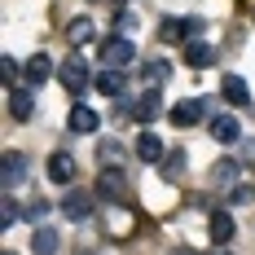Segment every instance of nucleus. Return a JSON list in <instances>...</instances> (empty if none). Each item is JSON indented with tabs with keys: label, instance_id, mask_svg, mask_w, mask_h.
Returning a JSON list of instances; mask_svg holds the SVG:
<instances>
[{
	"label": "nucleus",
	"instance_id": "5701e85b",
	"mask_svg": "<svg viewBox=\"0 0 255 255\" xmlns=\"http://www.w3.org/2000/svg\"><path fill=\"white\" fill-rule=\"evenodd\" d=\"M97 158H102L106 167H119V158H124V150H119L115 141H106V145H97Z\"/></svg>",
	"mask_w": 255,
	"mask_h": 255
},
{
	"label": "nucleus",
	"instance_id": "a211bd4d",
	"mask_svg": "<svg viewBox=\"0 0 255 255\" xmlns=\"http://www.w3.org/2000/svg\"><path fill=\"white\" fill-rule=\"evenodd\" d=\"M93 35H97L93 18H71V22H66V40H71V44H88Z\"/></svg>",
	"mask_w": 255,
	"mask_h": 255
},
{
	"label": "nucleus",
	"instance_id": "412c9836",
	"mask_svg": "<svg viewBox=\"0 0 255 255\" xmlns=\"http://www.w3.org/2000/svg\"><path fill=\"white\" fill-rule=\"evenodd\" d=\"M31 251L35 255H53L57 251V229H35L31 233Z\"/></svg>",
	"mask_w": 255,
	"mask_h": 255
},
{
	"label": "nucleus",
	"instance_id": "423d86ee",
	"mask_svg": "<svg viewBox=\"0 0 255 255\" xmlns=\"http://www.w3.org/2000/svg\"><path fill=\"white\" fill-rule=\"evenodd\" d=\"M62 216H66V220H88V216H93V194H88V189H66Z\"/></svg>",
	"mask_w": 255,
	"mask_h": 255
},
{
	"label": "nucleus",
	"instance_id": "20e7f679",
	"mask_svg": "<svg viewBox=\"0 0 255 255\" xmlns=\"http://www.w3.org/2000/svg\"><path fill=\"white\" fill-rule=\"evenodd\" d=\"M26 172H31V158L22 150H4V158H0V180L4 185H22Z\"/></svg>",
	"mask_w": 255,
	"mask_h": 255
},
{
	"label": "nucleus",
	"instance_id": "39448f33",
	"mask_svg": "<svg viewBox=\"0 0 255 255\" xmlns=\"http://www.w3.org/2000/svg\"><path fill=\"white\" fill-rule=\"evenodd\" d=\"M203 115H207V102H198V97H185V102H176L172 110H167L172 128H194Z\"/></svg>",
	"mask_w": 255,
	"mask_h": 255
},
{
	"label": "nucleus",
	"instance_id": "bb28decb",
	"mask_svg": "<svg viewBox=\"0 0 255 255\" xmlns=\"http://www.w3.org/2000/svg\"><path fill=\"white\" fill-rule=\"evenodd\" d=\"M242 163H251V167H255V141H242Z\"/></svg>",
	"mask_w": 255,
	"mask_h": 255
},
{
	"label": "nucleus",
	"instance_id": "0eeeda50",
	"mask_svg": "<svg viewBox=\"0 0 255 255\" xmlns=\"http://www.w3.org/2000/svg\"><path fill=\"white\" fill-rule=\"evenodd\" d=\"M242 136V124L233 119V115H211V141H220V145H233Z\"/></svg>",
	"mask_w": 255,
	"mask_h": 255
},
{
	"label": "nucleus",
	"instance_id": "1a4fd4ad",
	"mask_svg": "<svg viewBox=\"0 0 255 255\" xmlns=\"http://www.w3.org/2000/svg\"><path fill=\"white\" fill-rule=\"evenodd\" d=\"M71 176H75V158H71L66 150H53V154H49V180L71 185Z\"/></svg>",
	"mask_w": 255,
	"mask_h": 255
},
{
	"label": "nucleus",
	"instance_id": "2eb2a0df",
	"mask_svg": "<svg viewBox=\"0 0 255 255\" xmlns=\"http://www.w3.org/2000/svg\"><path fill=\"white\" fill-rule=\"evenodd\" d=\"M26 84H31V88H35V84H44V79L53 75V57L49 53H35V57H31V62H26Z\"/></svg>",
	"mask_w": 255,
	"mask_h": 255
},
{
	"label": "nucleus",
	"instance_id": "f257e3e1",
	"mask_svg": "<svg viewBox=\"0 0 255 255\" xmlns=\"http://www.w3.org/2000/svg\"><path fill=\"white\" fill-rule=\"evenodd\" d=\"M128 62H136V44L128 40V35H110L102 40V66H128Z\"/></svg>",
	"mask_w": 255,
	"mask_h": 255
},
{
	"label": "nucleus",
	"instance_id": "2f4dec72",
	"mask_svg": "<svg viewBox=\"0 0 255 255\" xmlns=\"http://www.w3.org/2000/svg\"><path fill=\"white\" fill-rule=\"evenodd\" d=\"M124 4H128V0H124Z\"/></svg>",
	"mask_w": 255,
	"mask_h": 255
},
{
	"label": "nucleus",
	"instance_id": "9b49d317",
	"mask_svg": "<svg viewBox=\"0 0 255 255\" xmlns=\"http://www.w3.org/2000/svg\"><path fill=\"white\" fill-rule=\"evenodd\" d=\"M66 124H71V132H79V136H84V132H97L102 115H97L93 106H71V119H66Z\"/></svg>",
	"mask_w": 255,
	"mask_h": 255
},
{
	"label": "nucleus",
	"instance_id": "6ab92c4d",
	"mask_svg": "<svg viewBox=\"0 0 255 255\" xmlns=\"http://www.w3.org/2000/svg\"><path fill=\"white\" fill-rule=\"evenodd\" d=\"M238 172H242L238 158H220V163H211V185H233Z\"/></svg>",
	"mask_w": 255,
	"mask_h": 255
},
{
	"label": "nucleus",
	"instance_id": "c85d7f7f",
	"mask_svg": "<svg viewBox=\"0 0 255 255\" xmlns=\"http://www.w3.org/2000/svg\"><path fill=\"white\" fill-rule=\"evenodd\" d=\"M172 255H194V251H189V247H176V251H172Z\"/></svg>",
	"mask_w": 255,
	"mask_h": 255
},
{
	"label": "nucleus",
	"instance_id": "c756f323",
	"mask_svg": "<svg viewBox=\"0 0 255 255\" xmlns=\"http://www.w3.org/2000/svg\"><path fill=\"white\" fill-rule=\"evenodd\" d=\"M216 255H229V251H225V247H220V251H216Z\"/></svg>",
	"mask_w": 255,
	"mask_h": 255
},
{
	"label": "nucleus",
	"instance_id": "7ed1b4c3",
	"mask_svg": "<svg viewBox=\"0 0 255 255\" xmlns=\"http://www.w3.org/2000/svg\"><path fill=\"white\" fill-rule=\"evenodd\" d=\"M97 194H102L106 203H124V198H128L124 167H102V176H97Z\"/></svg>",
	"mask_w": 255,
	"mask_h": 255
},
{
	"label": "nucleus",
	"instance_id": "aec40b11",
	"mask_svg": "<svg viewBox=\"0 0 255 255\" xmlns=\"http://www.w3.org/2000/svg\"><path fill=\"white\" fill-rule=\"evenodd\" d=\"M93 84L102 88L106 97H119V93H124V71H115V66H106V71H102L97 79H93Z\"/></svg>",
	"mask_w": 255,
	"mask_h": 255
},
{
	"label": "nucleus",
	"instance_id": "9d476101",
	"mask_svg": "<svg viewBox=\"0 0 255 255\" xmlns=\"http://www.w3.org/2000/svg\"><path fill=\"white\" fill-rule=\"evenodd\" d=\"M198 18H163V22H158V40H167V44H172V40H185V31H198Z\"/></svg>",
	"mask_w": 255,
	"mask_h": 255
},
{
	"label": "nucleus",
	"instance_id": "f8f14e48",
	"mask_svg": "<svg viewBox=\"0 0 255 255\" xmlns=\"http://www.w3.org/2000/svg\"><path fill=\"white\" fill-rule=\"evenodd\" d=\"M220 93H225V102H229V106H251V88H247V79H242V75H225Z\"/></svg>",
	"mask_w": 255,
	"mask_h": 255
},
{
	"label": "nucleus",
	"instance_id": "7c9ffc66",
	"mask_svg": "<svg viewBox=\"0 0 255 255\" xmlns=\"http://www.w3.org/2000/svg\"><path fill=\"white\" fill-rule=\"evenodd\" d=\"M4 255H13V251H4Z\"/></svg>",
	"mask_w": 255,
	"mask_h": 255
},
{
	"label": "nucleus",
	"instance_id": "4be33fe9",
	"mask_svg": "<svg viewBox=\"0 0 255 255\" xmlns=\"http://www.w3.org/2000/svg\"><path fill=\"white\" fill-rule=\"evenodd\" d=\"M141 75H145L150 88H158V84L167 79V62H158V57H154V62H145V71H141Z\"/></svg>",
	"mask_w": 255,
	"mask_h": 255
},
{
	"label": "nucleus",
	"instance_id": "cd10ccee",
	"mask_svg": "<svg viewBox=\"0 0 255 255\" xmlns=\"http://www.w3.org/2000/svg\"><path fill=\"white\" fill-rule=\"evenodd\" d=\"M180 167H185V154H172V158H167V176H172V172H180Z\"/></svg>",
	"mask_w": 255,
	"mask_h": 255
},
{
	"label": "nucleus",
	"instance_id": "ddd939ff",
	"mask_svg": "<svg viewBox=\"0 0 255 255\" xmlns=\"http://www.w3.org/2000/svg\"><path fill=\"white\" fill-rule=\"evenodd\" d=\"M233 233H238V220H233L229 211H211V242H216V247H225Z\"/></svg>",
	"mask_w": 255,
	"mask_h": 255
},
{
	"label": "nucleus",
	"instance_id": "a878e982",
	"mask_svg": "<svg viewBox=\"0 0 255 255\" xmlns=\"http://www.w3.org/2000/svg\"><path fill=\"white\" fill-rule=\"evenodd\" d=\"M44 211H49V203H44V198H31V203L22 207V216H26V220H40Z\"/></svg>",
	"mask_w": 255,
	"mask_h": 255
},
{
	"label": "nucleus",
	"instance_id": "b1692460",
	"mask_svg": "<svg viewBox=\"0 0 255 255\" xmlns=\"http://www.w3.org/2000/svg\"><path fill=\"white\" fill-rule=\"evenodd\" d=\"M18 211H22V207L13 203V198H4V203H0V229H9V225L18 220Z\"/></svg>",
	"mask_w": 255,
	"mask_h": 255
},
{
	"label": "nucleus",
	"instance_id": "6e6552de",
	"mask_svg": "<svg viewBox=\"0 0 255 255\" xmlns=\"http://www.w3.org/2000/svg\"><path fill=\"white\" fill-rule=\"evenodd\" d=\"M141 124H154L158 115H163V97H158V88H145L141 97H136V110H132Z\"/></svg>",
	"mask_w": 255,
	"mask_h": 255
},
{
	"label": "nucleus",
	"instance_id": "f03ea898",
	"mask_svg": "<svg viewBox=\"0 0 255 255\" xmlns=\"http://www.w3.org/2000/svg\"><path fill=\"white\" fill-rule=\"evenodd\" d=\"M57 79H62V88H66L71 97H79V93H88V84H93V75H88V66H84L79 57H66V62H62V71H57Z\"/></svg>",
	"mask_w": 255,
	"mask_h": 255
},
{
	"label": "nucleus",
	"instance_id": "dca6fc26",
	"mask_svg": "<svg viewBox=\"0 0 255 255\" xmlns=\"http://www.w3.org/2000/svg\"><path fill=\"white\" fill-rule=\"evenodd\" d=\"M136 158H141V163H163V141H158L154 132H141V136H136Z\"/></svg>",
	"mask_w": 255,
	"mask_h": 255
},
{
	"label": "nucleus",
	"instance_id": "4468645a",
	"mask_svg": "<svg viewBox=\"0 0 255 255\" xmlns=\"http://www.w3.org/2000/svg\"><path fill=\"white\" fill-rule=\"evenodd\" d=\"M9 115H13V119H31V115H35V97H31V93H26V88H9Z\"/></svg>",
	"mask_w": 255,
	"mask_h": 255
},
{
	"label": "nucleus",
	"instance_id": "f3484780",
	"mask_svg": "<svg viewBox=\"0 0 255 255\" xmlns=\"http://www.w3.org/2000/svg\"><path fill=\"white\" fill-rule=\"evenodd\" d=\"M211 57H216V49H211L207 40H194V44H185V62H189L194 71H203V66H211Z\"/></svg>",
	"mask_w": 255,
	"mask_h": 255
},
{
	"label": "nucleus",
	"instance_id": "393cba45",
	"mask_svg": "<svg viewBox=\"0 0 255 255\" xmlns=\"http://www.w3.org/2000/svg\"><path fill=\"white\" fill-rule=\"evenodd\" d=\"M0 75H4V84H9V88H13V84H18V75H22V71H18V62H13V57H0Z\"/></svg>",
	"mask_w": 255,
	"mask_h": 255
}]
</instances>
